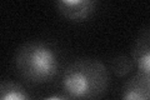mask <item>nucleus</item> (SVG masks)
<instances>
[{
    "label": "nucleus",
    "mask_w": 150,
    "mask_h": 100,
    "mask_svg": "<svg viewBox=\"0 0 150 100\" xmlns=\"http://www.w3.org/2000/svg\"><path fill=\"white\" fill-rule=\"evenodd\" d=\"M109 87V70L94 58H80L65 68L62 88L73 100H98Z\"/></svg>",
    "instance_id": "obj_1"
},
{
    "label": "nucleus",
    "mask_w": 150,
    "mask_h": 100,
    "mask_svg": "<svg viewBox=\"0 0 150 100\" xmlns=\"http://www.w3.org/2000/svg\"><path fill=\"white\" fill-rule=\"evenodd\" d=\"M14 65L20 77L33 84L51 82L59 71L56 51L44 41H26L18 48Z\"/></svg>",
    "instance_id": "obj_2"
},
{
    "label": "nucleus",
    "mask_w": 150,
    "mask_h": 100,
    "mask_svg": "<svg viewBox=\"0 0 150 100\" xmlns=\"http://www.w3.org/2000/svg\"><path fill=\"white\" fill-rule=\"evenodd\" d=\"M56 10L68 20L83 21L91 16L95 11L96 1L94 0H58L55 3Z\"/></svg>",
    "instance_id": "obj_3"
},
{
    "label": "nucleus",
    "mask_w": 150,
    "mask_h": 100,
    "mask_svg": "<svg viewBox=\"0 0 150 100\" xmlns=\"http://www.w3.org/2000/svg\"><path fill=\"white\" fill-rule=\"evenodd\" d=\"M131 59L138 74L150 78V26L138 35L131 49Z\"/></svg>",
    "instance_id": "obj_4"
},
{
    "label": "nucleus",
    "mask_w": 150,
    "mask_h": 100,
    "mask_svg": "<svg viewBox=\"0 0 150 100\" xmlns=\"http://www.w3.org/2000/svg\"><path fill=\"white\" fill-rule=\"evenodd\" d=\"M120 100H150V78L133 75L121 89Z\"/></svg>",
    "instance_id": "obj_5"
},
{
    "label": "nucleus",
    "mask_w": 150,
    "mask_h": 100,
    "mask_svg": "<svg viewBox=\"0 0 150 100\" xmlns=\"http://www.w3.org/2000/svg\"><path fill=\"white\" fill-rule=\"evenodd\" d=\"M0 100H33L20 84L4 80L0 85Z\"/></svg>",
    "instance_id": "obj_6"
},
{
    "label": "nucleus",
    "mask_w": 150,
    "mask_h": 100,
    "mask_svg": "<svg viewBox=\"0 0 150 100\" xmlns=\"http://www.w3.org/2000/svg\"><path fill=\"white\" fill-rule=\"evenodd\" d=\"M133 66V59L128 55H116L110 61V71L118 78H124L129 75Z\"/></svg>",
    "instance_id": "obj_7"
},
{
    "label": "nucleus",
    "mask_w": 150,
    "mask_h": 100,
    "mask_svg": "<svg viewBox=\"0 0 150 100\" xmlns=\"http://www.w3.org/2000/svg\"><path fill=\"white\" fill-rule=\"evenodd\" d=\"M43 100H73V99H70L67 95H51V96H48Z\"/></svg>",
    "instance_id": "obj_8"
}]
</instances>
